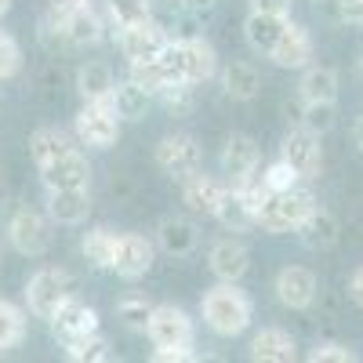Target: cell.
Wrapping results in <instances>:
<instances>
[{"label":"cell","mask_w":363,"mask_h":363,"mask_svg":"<svg viewBox=\"0 0 363 363\" xmlns=\"http://www.w3.org/2000/svg\"><path fill=\"white\" fill-rule=\"evenodd\" d=\"M29 157H33L48 189H73L91 182V164L80 153V145L58 128H40L29 138Z\"/></svg>","instance_id":"cell-1"},{"label":"cell","mask_w":363,"mask_h":363,"mask_svg":"<svg viewBox=\"0 0 363 363\" xmlns=\"http://www.w3.org/2000/svg\"><path fill=\"white\" fill-rule=\"evenodd\" d=\"M171 84H207L218 69V55L203 37H178L157 55Z\"/></svg>","instance_id":"cell-2"},{"label":"cell","mask_w":363,"mask_h":363,"mask_svg":"<svg viewBox=\"0 0 363 363\" xmlns=\"http://www.w3.org/2000/svg\"><path fill=\"white\" fill-rule=\"evenodd\" d=\"M203 320L207 327L222 338H236L244 335L247 323H251V298L244 291H236V284H222V287H211L203 294Z\"/></svg>","instance_id":"cell-3"},{"label":"cell","mask_w":363,"mask_h":363,"mask_svg":"<svg viewBox=\"0 0 363 363\" xmlns=\"http://www.w3.org/2000/svg\"><path fill=\"white\" fill-rule=\"evenodd\" d=\"M313 207H316V196L301 186L269 193L258 207V225L265 233H291V229H298V222L306 218Z\"/></svg>","instance_id":"cell-4"},{"label":"cell","mask_w":363,"mask_h":363,"mask_svg":"<svg viewBox=\"0 0 363 363\" xmlns=\"http://www.w3.org/2000/svg\"><path fill=\"white\" fill-rule=\"evenodd\" d=\"M77 284L66 269H58V265H48V269H37L33 277H29L26 284V301H29V313L48 320L58 306H62L66 298H73Z\"/></svg>","instance_id":"cell-5"},{"label":"cell","mask_w":363,"mask_h":363,"mask_svg":"<svg viewBox=\"0 0 363 363\" xmlns=\"http://www.w3.org/2000/svg\"><path fill=\"white\" fill-rule=\"evenodd\" d=\"M48 323H51L55 342L62 345V349H69V345L91 338V335L99 330V313L91 309L87 301H80V298L73 294V298H66L62 306H58V309L48 316Z\"/></svg>","instance_id":"cell-6"},{"label":"cell","mask_w":363,"mask_h":363,"mask_svg":"<svg viewBox=\"0 0 363 363\" xmlns=\"http://www.w3.org/2000/svg\"><path fill=\"white\" fill-rule=\"evenodd\" d=\"M120 138V116L113 102H84L77 113V142L87 149H109Z\"/></svg>","instance_id":"cell-7"},{"label":"cell","mask_w":363,"mask_h":363,"mask_svg":"<svg viewBox=\"0 0 363 363\" xmlns=\"http://www.w3.org/2000/svg\"><path fill=\"white\" fill-rule=\"evenodd\" d=\"M145 335L157 349H178V345H193V320L186 309L178 306H153L145 323Z\"/></svg>","instance_id":"cell-8"},{"label":"cell","mask_w":363,"mask_h":363,"mask_svg":"<svg viewBox=\"0 0 363 363\" xmlns=\"http://www.w3.org/2000/svg\"><path fill=\"white\" fill-rule=\"evenodd\" d=\"M116 44L124 51L128 66L131 62H145V58H157L164 48H167V37H164V26L145 18V22H131V26H116Z\"/></svg>","instance_id":"cell-9"},{"label":"cell","mask_w":363,"mask_h":363,"mask_svg":"<svg viewBox=\"0 0 363 363\" xmlns=\"http://www.w3.org/2000/svg\"><path fill=\"white\" fill-rule=\"evenodd\" d=\"M8 240H11V247H15L18 255L40 258V255L51 247V229H48V222L37 215V211L22 207V211H15L11 222H8Z\"/></svg>","instance_id":"cell-10"},{"label":"cell","mask_w":363,"mask_h":363,"mask_svg":"<svg viewBox=\"0 0 363 363\" xmlns=\"http://www.w3.org/2000/svg\"><path fill=\"white\" fill-rule=\"evenodd\" d=\"M200 145L193 135H167L157 145V167L171 178H189L200 171Z\"/></svg>","instance_id":"cell-11"},{"label":"cell","mask_w":363,"mask_h":363,"mask_svg":"<svg viewBox=\"0 0 363 363\" xmlns=\"http://www.w3.org/2000/svg\"><path fill=\"white\" fill-rule=\"evenodd\" d=\"M280 157L298 171V178H316L323 171V145H320V135L306 131V128H294L284 145H280Z\"/></svg>","instance_id":"cell-12"},{"label":"cell","mask_w":363,"mask_h":363,"mask_svg":"<svg viewBox=\"0 0 363 363\" xmlns=\"http://www.w3.org/2000/svg\"><path fill=\"white\" fill-rule=\"evenodd\" d=\"M149 265H153V244L138 233H120L116 236V255H113V272L120 280H142Z\"/></svg>","instance_id":"cell-13"},{"label":"cell","mask_w":363,"mask_h":363,"mask_svg":"<svg viewBox=\"0 0 363 363\" xmlns=\"http://www.w3.org/2000/svg\"><path fill=\"white\" fill-rule=\"evenodd\" d=\"M222 171L233 186H244L258 174V145L251 135H229L222 145Z\"/></svg>","instance_id":"cell-14"},{"label":"cell","mask_w":363,"mask_h":363,"mask_svg":"<svg viewBox=\"0 0 363 363\" xmlns=\"http://www.w3.org/2000/svg\"><path fill=\"white\" fill-rule=\"evenodd\" d=\"M48 33H58L69 48H95V44L106 37V26H102V18H99L95 8L84 4V8H77L66 22H58L55 29L48 26Z\"/></svg>","instance_id":"cell-15"},{"label":"cell","mask_w":363,"mask_h":363,"mask_svg":"<svg viewBox=\"0 0 363 363\" xmlns=\"http://www.w3.org/2000/svg\"><path fill=\"white\" fill-rule=\"evenodd\" d=\"M316 277L306 269V265H287L280 269V277H277V294L287 309H309L313 301H316Z\"/></svg>","instance_id":"cell-16"},{"label":"cell","mask_w":363,"mask_h":363,"mask_svg":"<svg viewBox=\"0 0 363 363\" xmlns=\"http://www.w3.org/2000/svg\"><path fill=\"white\" fill-rule=\"evenodd\" d=\"M211 272L222 280V284H240L251 269V251L240 244V240H218L211 247Z\"/></svg>","instance_id":"cell-17"},{"label":"cell","mask_w":363,"mask_h":363,"mask_svg":"<svg viewBox=\"0 0 363 363\" xmlns=\"http://www.w3.org/2000/svg\"><path fill=\"white\" fill-rule=\"evenodd\" d=\"M91 211V193L87 186L73 189H48V218L58 225H80Z\"/></svg>","instance_id":"cell-18"},{"label":"cell","mask_w":363,"mask_h":363,"mask_svg":"<svg viewBox=\"0 0 363 363\" xmlns=\"http://www.w3.org/2000/svg\"><path fill=\"white\" fill-rule=\"evenodd\" d=\"M298 240L306 244L309 251H330L338 244V236H342V225H338V218L330 215V211H320V207H313L306 218L298 222Z\"/></svg>","instance_id":"cell-19"},{"label":"cell","mask_w":363,"mask_h":363,"mask_svg":"<svg viewBox=\"0 0 363 363\" xmlns=\"http://www.w3.org/2000/svg\"><path fill=\"white\" fill-rule=\"evenodd\" d=\"M291 18L287 15H272V11H251L247 22H244V33H247V44L258 51V55H272V48L280 44V37L287 33Z\"/></svg>","instance_id":"cell-20"},{"label":"cell","mask_w":363,"mask_h":363,"mask_svg":"<svg viewBox=\"0 0 363 363\" xmlns=\"http://www.w3.org/2000/svg\"><path fill=\"white\" fill-rule=\"evenodd\" d=\"M269 58H272L277 66H284V69H306L309 58H313V37L306 33V26L291 22L287 33L280 37V44L272 48Z\"/></svg>","instance_id":"cell-21"},{"label":"cell","mask_w":363,"mask_h":363,"mask_svg":"<svg viewBox=\"0 0 363 363\" xmlns=\"http://www.w3.org/2000/svg\"><path fill=\"white\" fill-rule=\"evenodd\" d=\"M157 244H160L171 258H186V255L196 251L200 233H196V225H193L189 218H164V222L157 225Z\"/></svg>","instance_id":"cell-22"},{"label":"cell","mask_w":363,"mask_h":363,"mask_svg":"<svg viewBox=\"0 0 363 363\" xmlns=\"http://www.w3.org/2000/svg\"><path fill=\"white\" fill-rule=\"evenodd\" d=\"M77 91L84 102H109L116 91V77L106 62H84L77 69Z\"/></svg>","instance_id":"cell-23"},{"label":"cell","mask_w":363,"mask_h":363,"mask_svg":"<svg viewBox=\"0 0 363 363\" xmlns=\"http://www.w3.org/2000/svg\"><path fill=\"white\" fill-rule=\"evenodd\" d=\"M251 359H258V363H294V338L280 327H265L251 342Z\"/></svg>","instance_id":"cell-24"},{"label":"cell","mask_w":363,"mask_h":363,"mask_svg":"<svg viewBox=\"0 0 363 363\" xmlns=\"http://www.w3.org/2000/svg\"><path fill=\"white\" fill-rule=\"evenodd\" d=\"M182 182H186V189H182V200H186V207L196 211V215H215V207H218L225 186H218L215 178H207V174H200V171L189 174V178H182Z\"/></svg>","instance_id":"cell-25"},{"label":"cell","mask_w":363,"mask_h":363,"mask_svg":"<svg viewBox=\"0 0 363 363\" xmlns=\"http://www.w3.org/2000/svg\"><path fill=\"white\" fill-rule=\"evenodd\" d=\"M298 95H301V102H335L338 99V73L330 66H306Z\"/></svg>","instance_id":"cell-26"},{"label":"cell","mask_w":363,"mask_h":363,"mask_svg":"<svg viewBox=\"0 0 363 363\" xmlns=\"http://www.w3.org/2000/svg\"><path fill=\"white\" fill-rule=\"evenodd\" d=\"M222 84H225V95L236 99V102H251L262 91V77L251 62H229L225 73H222Z\"/></svg>","instance_id":"cell-27"},{"label":"cell","mask_w":363,"mask_h":363,"mask_svg":"<svg viewBox=\"0 0 363 363\" xmlns=\"http://www.w3.org/2000/svg\"><path fill=\"white\" fill-rule=\"evenodd\" d=\"M149 91L145 87H138L131 77L128 80H116V91H113V109H116V116L120 120H138V116H145V109H149Z\"/></svg>","instance_id":"cell-28"},{"label":"cell","mask_w":363,"mask_h":363,"mask_svg":"<svg viewBox=\"0 0 363 363\" xmlns=\"http://www.w3.org/2000/svg\"><path fill=\"white\" fill-rule=\"evenodd\" d=\"M84 258L95 265V269H113V255H116V233L113 229H91L84 233V244H80Z\"/></svg>","instance_id":"cell-29"},{"label":"cell","mask_w":363,"mask_h":363,"mask_svg":"<svg viewBox=\"0 0 363 363\" xmlns=\"http://www.w3.org/2000/svg\"><path fill=\"white\" fill-rule=\"evenodd\" d=\"M26 335V313L18 306H11L8 298H0V352L15 349Z\"/></svg>","instance_id":"cell-30"},{"label":"cell","mask_w":363,"mask_h":363,"mask_svg":"<svg viewBox=\"0 0 363 363\" xmlns=\"http://www.w3.org/2000/svg\"><path fill=\"white\" fill-rule=\"evenodd\" d=\"M301 128L313 131V135H327L330 128L338 124V109L335 102H301Z\"/></svg>","instance_id":"cell-31"},{"label":"cell","mask_w":363,"mask_h":363,"mask_svg":"<svg viewBox=\"0 0 363 363\" xmlns=\"http://www.w3.org/2000/svg\"><path fill=\"white\" fill-rule=\"evenodd\" d=\"M138 87H145L149 95H160L164 87H171L164 66H160V58H145V62H131V73H128Z\"/></svg>","instance_id":"cell-32"},{"label":"cell","mask_w":363,"mask_h":363,"mask_svg":"<svg viewBox=\"0 0 363 363\" xmlns=\"http://www.w3.org/2000/svg\"><path fill=\"white\" fill-rule=\"evenodd\" d=\"M109 18L116 26H131V22H145L153 18V0H106Z\"/></svg>","instance_id":"cell-33"},{"label":"cell","mask_w":363,"mask_h":363,"mask_svg":"<svg viewBox=\"0 0 363 363\" xmlns=\"http://www.w3.org/2000/svg\"><path fill=\"white\" fill-rule=\"evenodd\" d=\"M258 182H262V189L265 193H280V189H291V186H298V171L280 157V160H272L262 174H255Z\"/></svg>","instance_id":"cell-34"},{"label":"cell","mask_w":363,"mask_h":363,"mask_svg":"<svg viewBox=\"0 0 363 363\" xmlns=\"http://www.w3.org/2000/svg\"><path fill=\"white\" fill-rule=\"evenodd\" d=\"M66 356H69V359H80V363H109V359H113V349H109V342L95 330L91 338H84V342L69 345V349H66Z\"/></svg>","instance_id":"cell-35"},{"label":"cell","mask_w":363,"mask_h":363,"mask_svg":"<svg viewBox=\"0 0 363 363\" xmlns=\"http://www.w3.org/2000/svg\"><path fill=\"white\" fill-rule=\"evenodd\" d=\"M149 313H153V306H149L142 294H131V298H120V301H116V316L124 320L128 327H142V330H145Z\"/></svg>","instance_id":"cell-36"},{"label":"cell","mask_w":363,"mask_h":363,"mask_svg":"<svg viewBox=\"0 0 363 363\" xmlns=\"http://www.w3.org/2000/svg\"><path fill=\"white\" fill-rule=\"evenodd\" d=\"M193 91H196V84H171V87L160 91V99L174 116H186L193 109Z\"/></svg>","instance_id":"cell-37"},{"label":"cell","mask_w":363,"mask_h":363,"mask_svg":"<svg viewBox=\"0 0 363 363\" xmlns=\"http://www.w3.org/2000/svg\"><path fill=\"white\" fill-rule=\"evenodd\" d=\"M18 69H22V48L15 44L11 33H4V29H0V80L15 77Z\"/></svg>","instance_id":"cell-38"},{"label":"cell","mask_w":363,"mask_h":363,"mask_svg":"<svg viewBox=\"0 0 363 363\" xmlns=\"http://www.w3.org/2000/svg\"><path fill=\"white\" fill-rule=\"evenodd\" d=\"M309 359H313V363H352L356 352H352L349 345H338V342H320V345L309 352Z\"/></svg>","instance_id":"cell-39"},{"label":"cell","mask_w":363,"mask_h":363,"mask_svg":"<svg viewBox=\"0 0 363 363\" xmlns=\"http://www.w3.org/2000/svg\"><path fill=\"white\" fill-rule=\"evenodd\" d=\"M84 4H91V0H48V22L44 26H58V22H66L77 8H84Z\"/></svg>","instance_id":"cell-40"},{"label":"cell","mask_w":363,"mask_h":363,"mask_svg":"<svg viewBox=\"0 0 363 363\" xmlns=\"http://www.w3.org/2000/svg\"><path fill=\"white\" fill-rule=\"evenodd\" d=\"M335 4H338V18L363 26V0H335Z\"/></svg>","instance_id":"cell-41"},{"label":"cell","mask_w":363,"mask_h":363,"mask_svg":"<svg viewBox=\"0 0 363 363\" xmlns=\"http://www.w3.org/2000/svg\"><path fill=\"white\" fill-rule=\"evenodd\" d=\"M251 11H272V15H287L291 0H251Z\"/></svg>","instance_id":"cell-42"},{"label":"cell","mask_w":363,"mask_h":363,"mask_svg":"<svg viewBox=\"0 0 363 363\" xmlns=\"http://www.w3.org/2000/svg\"><path fill=\"white\" fill-rule=\"evenodd\" d=\"M349 298L356 301V306L363 309V265L352 272V277H349Z\"/></svg>","instance_id":"cell-43"},{"label":"cell","mask_w":363,"mask_h":363,"mask_svg":"<svg viewBox=\"0 0 363 363\" xmlns=\"http://www.w3.org/2000/svg\"><path fill=\"white\" fill-rule=\"evenodd\" d=\"M157 359H193V345H178V349H157Z\"/></svg>","instance_id":"cell-44"},{"label":"cell","mask_w":363,"mask_h":363,"mask_svg":"<svg viewBox=\"0 0 363 363\" xmlns=\"http://www.w3.org/2000/svg\"><path fill=\"white\" fill-rule=\"evenodd\" d=\"M186 4L196 11V15H203V11H211V8H215L218 4V0H186Z\"/></svg>","instance_id":"cell-45"},{"label":"cell","mask_w":363,"mask_h":363,"mask_svg":"<svg viewBox=\"0 0 363 363\" xmlns=\"http://www.w3.org/2000/svg\"><path fill=\"white\" fill-rule=\"evenodd\" d=\"M356 145H359V153H363V116L356 120Z\"/></svg>","instance_id":"cell-46"},{"label":"cell","mask_w":363,"mask_h":363,"mask_svg":"<svg viewBox=\"0 0 363 363\" xmlns=\"http://www.w3.org/2000/svg\"><path fill=\"white\" fill-rule=\"evenodd\" d=\"M8 8H11V0H0V18L8 15Z\"/></svg>","instance_id":"cell-47"}]
</instances>
